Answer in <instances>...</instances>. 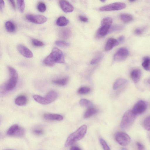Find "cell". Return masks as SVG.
I'll return each mask as SVG.
<instances>
[{
    "mask_svg": "<svg viewBox=\"0 0 150 150\" xmlns=\"http://www.w3.org/2000/svg\"><path fill=\"white\" fill-rule=\"evenodd\" d=\"M62 52L57 47L54 48L50 54L43 61L44 63L47 66H52L55 63H62L64 62Z\"/></svg>",
    "mask_w": 150,
    "mask_h": 150,
    "instance_id": "1",
    "label": "cell"
},
{
    "mask_svg": "<svg viewBox=\"0 0 150 150\" xmlns=\"http://www.w3.org/2000/svg\"><path fill=\"white\" fill-rule=\"evenodd\" d=\"M87 130V126L83 125L76 130L71 134L68 137L65 144L66 147L69 146L82 139L85 135Z\"/></svg>",
    "mask_w": 150,
    "mask_h": 150,
    "instance_id": "2",
    "label": "cell"
},
{
    "mask_svg": "<svg viewBox=\"0 0 150 150\" xmlns=\"http://www.w3.org/2000/svg\"><path fill=\"white\" fill-rule=\"evenodd\" d=\"M8 69L10 78L4 86L6 91L13 89L16 85L18 79V74L15 69L9 66L8 67Z\"/></svg>",
    "mask_w": 150,
    "mask_h": 150,
    "instance_id": "3",
    "label": "cell"
},
{
    "mask_svg": "<svg viewBox=\"0 0 150 150\" xmlns=\"http://www.w3.org/2000/svg\"><path fill=\"white\" fill-rule=\"evenodd\" d=\"M136 117V115L132 110H129L126 111L123 116L120 126L123 129L129 128L133 123Z\"/></svg>",
    "mask_w": 150,
    "mask_h": 150,
    "instance_id": "4",
    "label": "cell"
},
{
    "mask_svg": "<svg viewBox=\"0 0 150 150\" xmlns=\"http://www.w3.org/2000/svg\"><path fill=\"white\" fill-rule=\"evenodd\" d=\"M113 20L110 17L103 18L101 22V26L97 30L96 36L97 38H101L105 36L108 33Z\"/></svg>",
    "mask_w": 150,
    "mask_h": 150,
    "instance_id": "5",
    "label": "cell"
},
{
    "mask_svg": "<svg viewBox=\"0 0 150 150\" xmlns=\"http://www.w3.org/2000/svg\"><path fill=\"white\" fill-rule=\"evenodd\" d=\"M57 96V93L55 91H51L48 92L45 97L35 95L33 98L38 103L43 105L50 103L54 101Z\"/></svg>",
    "mask_w": 150,
    "mask_h": 150,
    "instance_id": "6",
    "label": "cell"
},
{
    "mask_svg": "<svg viewBox=\"0 0 150 150\" xmlns=\"http://www.w3.org/2000/svg\"><path fill=\"white\" fill-rule=\"evenodd\" d=\"M126 4L123 3L117 2L112 3L101 7L99 8L100 11H117L125 8Z\"/></svg>",
    "mask_w": 150,
    "mask_h": 150,
    "instance_id": "7",
    "label": "cell"
},
{
    "mask_svg": "<svg viewBox=\"0 0 150 150\" xmlns=\"http://www.w3.org/2000/svg\"><path fill=\"white\" fill-rule=\"evenodd\" d=\"M116 141L120 145L125 146L128 145L130 142V138L126 133L122 132H118L115 135Z\"/></svg>",
    "mask_w": 150,
    "mask_h": 150,
    "instance_id": "8",
    "label": "cell"
},
{
    "mask_svg": "<svg viewBox=\"0 0 150 150\" xmlns=\"http://www.w3.org/2000/svg\"><path fill=\"white\" fill-rule=\"evenodd\" d=\"M25 133V130L17 125H14L10 127L7 131L8 135L11 136H21Z\"/></svg>",
    "mask_w": 150,
    "mask_h": 150,
    "instance_id": "9",
    "label": "cell"
},
{
    "mask_svg": "<svg viewBox=\"0 0 150 150\" xmlns=\"http://www.w3.org/2000/svg\"><path fill=\"white\" fill-rule=\"evenodd\" d=\"M147 105L146 102L140 100L135 105L132 110L133 113L136 115L140 114L143 113L146 110Z\"/></svg>",
    "mask_w": 150,
    "mask_h": 150,
    "instance_id": "10",
    "label": "cell"
},
{
    "mask_svg": "<svg viewBox=\"0 0 150 150\" xmlns=\"http://www.w3.org/2000/svg\"><path fill=\"white\" fill-rule=\"evenodd\" d=\"M128 50L124 47L119 49L114 56V59L116 61H121L125 59L129 55Z\"/></svg>",
    "mask_w": 150,
    "mask_h": 150,
    "instance_id": "11",
    "label": "cell"
},
{
    "mask_svg": "<svg viewBox=\"0 0 150 150\" xmlns=\"http://www.w3.org/2000/svg\"><path fill=\"white\" fill-rule=\"evenodd\" d=\"M26 18L29 21L38 24L44 23L47 20L46 17L40 15L28 14L26 16Z\"/></svg>",
    "mask_w": 150,
    "mask_h": 150,
    "instance_id": "12",
    "label": "cell"
},
{
    "mask_svg": "<svg viewBox=\"0 0 150 150\" xmlns=\"http://www.w3.org/2000/svg\"><path fill=\"white\" fill-rule=\"evenodd\" d=\"M17 49L21 54L25 57L30 58L33 57L31 51L24 45H18L17 46Z\"/></svg>",
    "mask_w": 150,
    "mask_h": 150,
    "instance_id": "13",
    "label": "cell"
},
{
    "mask_svg": "<svg viewBox=\"0 0 150 150\" xmlns=\"http://www.w3.org/2000/svg\"><path fill=\"white\" fill-rule=\"evenodd\" d=\"M59 4L62 9L65 13L71 12L74 10L73 6L67 1L60 0Z\"/></svg>",
    "mask_w": 150,
    "mask_h": 150,
    "instance_id": "14",
    "label": "cell"
},
{
    "mask_svg": "<svg viewBox=\"0 0 150 150\" xmlns=\"http://www.w3.org/2000/svg\"><path fill=\"white\" fill-rule=\"evenodd\" d=\"M119 43L117 40L113 38H110L107 40L105 44V50L106 51L110 50L113 47L118 45Z\"/></svg>",
    "mask_w": 150,
    "mask_h": 150,
    "instance_id": "15",
    "label": "cell"
},
{
    "mask_svg": "<svg viewBox=\"0 0 150 150\" xmlns=\"http://www.w3.org/2000/svg\"><path fill=\"white\" fill-rule=\"evenodd\" d=\"M44 118L48 120L61 121L63 119V117L59 114H46L44 115Z\"/></svg>",
    "mask_w": 150,
    "mask_h": 150,
    "instance_id": "16",
    "label": "cell"
},
{
    "mask_svg": "<svg viewBox=\"0 0 150 150\" xmlns=\"http://www.w3.org/2000/svg\"><path fill=\"white\" fill-rule=\"evenodd\" d=\"M141 75V71L137 69L133 70L130 73L131 77L135 83H137L139 81Z\"/></svg>",
    "mask_w": 150,
    "mask_h": 150,
    "instance_id": "17",
    "label": "cell"
},
{
    "mask_svg": "<svg viewBox=\"0 0 150 150\" xmlns=\"http://www.w3.org/2000/svg\"><path fill=\"white\" fill-rule=\"evenodd\" d=\"M71 34V31L68 28H64L61 29L59 33L60 37L65 39L69 38Z\"/></svg>",
    "mask_w": 150,
    "mask_h": 150,
    "instance_id": "18",
    "label": "cell"
},
{
    "mask_svg": "<svg viewBox=\"0 0 150 150\" xmlns=\"http://www.w3.org/2000/svg\"><path fill=\"white\" fill-rule=\"evenodd\" d=\"M27 98L24 96L22 95L17 97L15 100V104L19 106H23L25 105L27 102Z\"/></svg>",
    "mask_w": 150,
    "mask_h": 150,
    "instance_id": "19",
    "label": "cell"
},
{
    "mask_svg": "<svg viewBox=\"0 0 150 150\" xmlns=\"http://www.w3.org/2000/svg\"><path fill=\"white\" fill-rule=\"evenodd\" d=\"M127 82V81L125 79H119L117 80L114 83L113 86V88L115 90H116L126 84Z\"/></svg>",
    "mask_w": 150,
    "mask_h": 150,
    "instance_id": "20",
    "label": "cell"
},
{
    "mask_svg": "<svg viewBox=\"0 0 150 150\" xmlns=\"http://www.w3.org/2000/svg\"><path fill=\"white\" fill-rule=\"evenodd\" d=\"M120 17L121 20L125 23H129L133 19V17L131 15L126 13L121 14Z\"/></svg>",
    "mask_w": 150,
    "mask_h": 150,
    "instance_id": "21",
    "label": "cell"
},
{
    "mask_svg": "<svg viewBox=\"0 0 150 150\" xmlns=\"http://www.w3.org/2000/svg\"><path fill=\"white\" fill-rule=\"evenodd\" d=\"M69 20L64 16H61L57 19L56 23L57 25L60 26H63L67 25L69 23Z\"/></svg>",
    "mask_w": 150,
    "mask_h": 150,
    "instance_id": "22",
    "label": "cell"
},
{
    "mask_svg": "<svg viewBox=\"0 0 150 150\" xmlns=\"http://www.w3.org/2000/svg\"><path fill=\"white\" fill-rule=\"evenodd\" d=\"M68 80L67 77L59 79L54 80L52 81V83L54 84L59 86H64L67 83Z\"/></svg>",
    "mask_w": 150,
    "mask_h": 150,
    "instance_id": "23",
    "label": "cell"
},
{
    "mask_svg": "<svg viewBox=\"0 0 150 150\" xmlns=\"http://www.w3.org/2000/svg\"><path fill=\"white\" fill-rule=\"evenodd\" d=\"M6 30L8 32H13L15 30V26L13 23L11 21L6 22L5 24Z\"/></svg>",
    "mask_w": 150,
    "mask_h": 150,
    "instance_id": "24",
    "label": "cell"
},
{
    "mask_svg": "<svg viewBox=\"0 0 150 150\" xmlns=\"http://www.w3.org/2000/svg\"><path fill=\"white\" fill-rule=\"evenodd\" d=\"M79 103L81 106L88 108H93V104L88 100L81 99L79 101Z\"/></svg>",
    "mask_w": 150,
    "mask_h": 150,
    "instance_id": "25",
    "label": "cell"
},
{
    "mask_svg": "<svg viewBox=\"0 0 150 150\" xmlns=\"http://www.w3.org/2000/svg\"><path fill=\"white\" fill-rule=\"evenodd\" d=\"M142 65L145 70L150 71V58L148 57H145Z\"/></svg>",
    "mask_w": 150,
    "mask_h": 150,
    "instance_id": "26",
    "label": "cell"
},
{
    "mask_svg": "<svg viewBox=\"0 0 150 150\" xmlns=\"http://www.w3.org/2000/svg\"><path fill=\"white\" fill-rule=\"evenodd\" d=\"M124 28V26L122 25H115L110 28L108 33L120 31L122 30Z\"/></svg>",
    "mask_w": 150,
    "mask_h": 150,
    "instance_id": "27",
    "label": "cell"
},
{
    "mask_svg": "<svg viewBox=\"0 0 150 150\" xmlns=\"http://www.w3.org/2000/svg\"><path fill=\"white\" fill-rule=\"evenodd\" d=\"M97 112V110L94 108H89L85 113L84 117L86 118L89 117L95 114Z\"/></svg>",
    "mask_w": 150,
    "mask_h": 150,
    "instance_id": "28",
    "label": "cell"
},
{
    "mask_svg": "<svg viewBox=\"0 0 150 150\" xmlns=\"http://www.w3.org/2000/svg\"><path fill=\"white\" fill-rule=\"evenodd\" d=\"M17 3L19 11L21 13L24 12L25 8V3L24 1L18 0L17 1Z\"/></svg>",
    "mask_w": 150,
    "mask_h": 150,
    "instance_id": "29",
    "label": "cell"
},
{
    "mask_svg": "<svg viewBox=\"0 0 150 150\" xmlns=\"http://www.w3.org/2000/svg\"><path fill=\"white\" fill-rule=\"evenodd\" d=\"M55 43L57 46L62 47H66L69 45V43L62 40L56 41L55 42Z\"/></svg>",
    "mask_w": 150,
    "mask_h": 150,
    "instance_id": "30",
    "label": "cell"
},
{
    "mask_svg": "<svg viewBox=\"0 0 150 150\" xmlns=\"http://www.w3.org/2000/svg\"><path fill=\"white\" fill-rule=\"evenodd\" d=\"M144 125L146 129L150 131V116L145 119L144 122Z\"/></svg>",
    "mask_w": 150,
    "mask_h": 150,
    "instance_id": "31",
    "label": "cell"
},
{
    "mask_svg": "<svg viewBox=\"0 0 150 150\" xmlns=\"http://www.w3.org/2000/svg\"><path fill=\"white\" fill-rule=\"evenodd\" d=\"M90 89L89 88L87 87H81L78 90V93L80 94H84L88 93L90 92Z\"/></svg>",
    "mask_w": 150,
    "mask_h": 150,
    "instance_id": "32",
    "label": "cell"
},
{
    "mask_svg": "<svg viewBox=\"0 0 150 150\" xmlns=\"http://www.w3.org/2000/svg\"><path fill=\"white\" fill-rule=\"evenodd\" d=\"M37 8L38 10L41 12H45L46 9V6L45 4L42 2H40L39 3Z\"/></svg>",
    "mask_w": 150,
    "mask_h": 150,
    "instance_id": "33",
    "label": "cell"
},
{
    "mask_svg": "<svg viewBox=\"0 0 150 150\" xmlns=\"http://www.w3.org/2000/svg\"><path fill=\"white\" fill-rule=\"evenodd\" d=\"M102 57L101 54L98 55L91 60L90 62L91 64L92 65L97 64L101 60Z\"/></svg>",
    "mask_w": 150,
    "mask_h": 150,
    "instance_id": "34",
    "label": "cell"
},
{
    "mask_svg": "<svg viewBox=\"0 0 150 150\" xmlns=\"http://www.w3.org/2000/svg\"><path fill=\"white\" fill-rule=\"evenodd\" d=\"M100 143L104 150H110V148L106 142L103 139H100Z\"/></svg>",
    "mask_w": 150,
    "mask_h": 150,
    "instance_id": "35",
    "label": "cell"
},
{
    "mask_svg": "<svg viewBox=\"0 0 150 150\" xmlns=\"http://www.w3.org/2000/svg\"><path fill=\"white\" fill-rule=\"evenodd\" d=\"M32 43L33 45L36 47L42 46L44 45L42 42L35 39L32 40Z\"/></svg>",
    "mask_w": 150,
    "mask_h": 150,
    "instance_id": "36",
    "label": "cell"
},
{
    "mask_svg": "<svg viewBox=\"0 0 150 150\" xmlns=\"http://www.w3.org/2000/svg\"><path fill=\"white\" fill-rule=\"evenodd\" d=\"M144 30V28H137L134 31L135 33L137 35L141 34Z\"/></svg>",
    "mask_w": 150,
    "mask_h": 150,
    "instance_id": "37",
    "label": "cell"
},
{
    "mask_svg": "<svg viewBox=\"0 0 150 150\" xmlns=\"http://www.w3.org/2000/svg\"><path fill=\"white\" fill-rule=\"evenodd\" d=\"M137 145L138 150H145L144 146L142 143L139 142H137Z\"/></svg>",
    "mask_w": 150,
    "mask_h": 150,
    "instance_id": "38",
    "label": "cell"
},
{
    "mask_svg": "<svg viewBox=\"0 0 150 150\" xmlns=\"http://www.w3.org/2000/svg\"><path fill=\"white\" fill-rule=\"evenodd\" d=\"M79 19L82 22H86L88 21V18L83 16H80L79 17Z\"/></svg>",
    "mask_w": 150,
    "mask_h": 150,
    "instance_id": "39",
    "label": "cell"
},
{
    "mask_svg": "<svg viewBox=\"0 0 150 150\" xmlns=\"http://www.w3.org/2000/svg\"><path fill=\"white\" fill-rule=\"evenodd\" d=\"M34 133L37 135H41L43 133L42 130L39 129H35L33 130Z\"/></svg>",
    "mask_w": 150,
    "mask_h": 150,
    "instance_id": "40",
    "label": "cell"
},
{
    "mask_svg": "<svg viewBox=\"0 0 150 150\" xmlns=\"http://www.w3.org/2000/svg\"><path fill=\"white\" fill-rule=\"evenodd\" d=\"M4 2L3 0H1L0 3V9L1 11L3 10L4 7Z\"/></svg>",
    "mask_w": 150,
    "mask_h": 150,
    "instance_id": "41",
    "label": "cell"
},
{
    "mask_svg": "<svg viewBox=\"0 0 150 150\" xmlns=\"http://www.w3.org/2000/svg\"><path fill=\"white\" fill-rule=\"evenodd\" d=\"M124 40L125 37L123 35H121L118 38V41L119 43H121L123 42Z\"/></svg>",
    "mask_w": 150,
    "mask_h": 150,
    "instance_id": "42",
    "label": "cell"
},
{
    "mask_svg": "<svg viewBox=\"0 0 150 150\" xmlns=\"http://www.w3.org/2000/svg\"><path fill=\"white\" fill-rule=\"evenodd\" d=\"M9 2L12 6V7L13 9H15V4L14 0H9Z\"/></svg>",
    "mask_w": 150,
    "mask_h": 150,
    "instance_id": "43",
    "label": "cell"
},
{
    "mask_svg": "<svg viewBox=\"0 0 150 150\" xmlns=\"http://www.w3.org/2000/svg\"><path fill=\"white\" fill-rule=\"evenodd\" d=\"M70 150H81L78 147L76 146H73L71 148Z\"/></svg>",
    "mask_w": 150,
    "mask_h": 150,
    "instance_id": "44",
    "label": "cell"
},
{
    "mask_svg": "<svg viewBox=\"0 0 150 150\" xmlns=\"http://www.w3.org/2000/svg\"><path fill=\"white\" fill-rule=\"evenodd\" d=\"M121 150H128L126 149L125 148H122L121 149Z\"/></svg>",
    "mask_w": 150,
    "mask_h": 150,
    "instance_id": "45",
    "label": "cell"
},
{
    "mask_svg": "<svg viewBox=\"0 0 150 150\" xmlns=\"http://www.w3.org/2000/svg\"><path fill=\"white\" fill-rule=\"evenodd\" d=\"M148 83H150V79H149L148 81Z\"/></svg>",
    "mask_w": 150,
    "mask_h": 150,
    "instance_id": "46",
    "label": "cell"
},
{
    "mask_svg": "<svg viewBox=\"0 0 150 150\" xmlns=\"http://www.w3.org/2000/svg\"><path fill=\"white\" fill-rule=\"evenodd\" d=\"M101 1L102 2H105V0H102V1Z\"/></svg>",
    "mask_w": 150,
    "mask_h": 150,
    "instance_id": "47",
    "label": "cell"
},
{
    "mask_svg": "<svg viewBox=\"0 0 150 150\" xmlns=\"http://www.w3.org/2000/svg\"><path fill=\"white\" fill-rule=\"evenodd\" d=\"M13 150L7 149V150Z\"/></svg>",
    "mask_w": 150,
    "mask_h": 150,
    "instance_id": "48",
    "label": "cell"
}]
</instances>
